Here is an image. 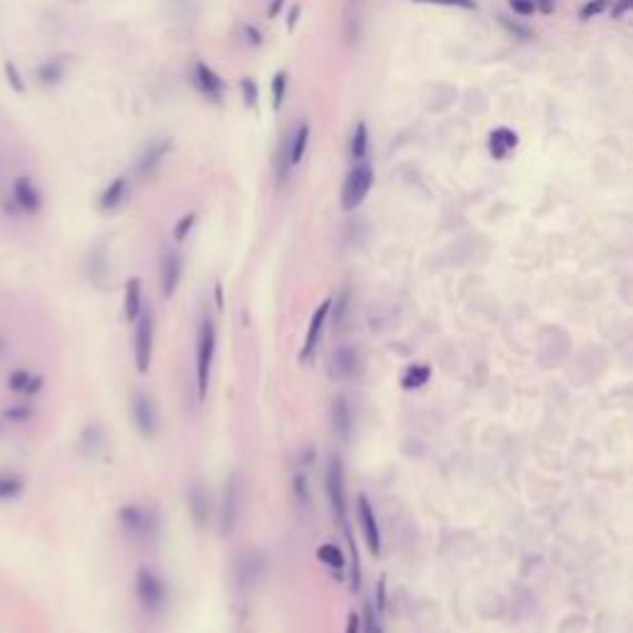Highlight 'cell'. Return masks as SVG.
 Segmentation results:
<instances>
[{"mask_svg": "<svg viewBox=\"0 0 633 633\" xmlns=\"http://www.w3.org/2000/svg\"><path fill=\"white\" fill-rule=\"evenodd\" d=\"M283 3L284 0H273V3H270V11H267V15H270V18H275V15L280 12V8H283Z\"/></svg>", "mask_w": 633, "mask_h": 633, "instance_id": "f6af8a7d", "label": "cell"}, {"mask_svg": "<svg viewBox=\"0 0 633 633\" xmlns=\"http://www.w3.org/2000/svg\"><path fill=\"white\" fill-rule=\"evenodd\" d=\"M166 152H169V139L152 144V146L139 156V161H136V174L142 176V178L144 176H152L153 171L159 169V164H161V159L166 156Z\"/></svg>", "mask_w": 633, "mask_h": 633, "instance_id": "44dd1931", "label": "cell"}, {"mask_svg": "<svg viewBox=\"0 0 633 633\" xmlns=\"http://www.w3.org/2000/svg\"><path fill=\"white\" fill-rule=\"evenodd\" d=\"M347 305H349V292L344 290V292H341V297H339V302H337V325L341 322V319H344V315H347V309H349Z\"/></svg>", "mask_w": 633, "mask_h": 633, "instance_id": "60d3db41", "label": "cell"}, {"mask_svg": "<svg viewBox=\"0 0 633 633\" xmlns=\"http://www.w3.org/2000/svg\"><path fill=\"white\" fill-rule=\"evenodd\" d=\"M332 428H334L339 440H349L351 438V408L344 396H337L332 401Z\"/></svg>", "mask_w": 633, "mask_h": 633, "instance_id": "e0dca14e", "label": "cell"}, {"mask_svg": "<svg viewBox=\"0 0 633 633\" xmlns=\"http://www.w3.org/2000/svg\"><path fill=\"white\" fill-rule=\"evenodd\" d=\"M366 152H369V129H366L364 121H359V124L354 127V131H351V161H354V164H357V161H364V159H366Z\"/></svg>", "mask_w": 633, "mask_h": 633, "instance_id": "484cf974", "label": "cell"}, {"mask_svg": "<svg viewBox=\"0 0 633 633\" xmlns=\"http://www.w3.org/2000/svg\"><path fill=\"white\" fill-rule=\"evenodd\" d=\"M119 524L127 535L136 539H146L156 532V520L149 510H144L139 505H124L119 510Z\"/></svg>", "mask_w": 633, "mask_h": 633, "instance_id": "52a82bcc", "label": "cell"}, {"mask_svg": "<svg viewBox=\"0 0 633 633\" xmlns=\"http://www.w3.org/2000/svg\"><path fill=\"white\" fill-rule=\"evenodd\" d=\"M28 482L15 470H0V503H15L21 500Z\"/></svg>", "mask_w": 633, "mask_h": 633, "instance_id": "d6986e66", "label": "cell"}, {"mask_svg": "<svg viewBox=\"0 0 633 633\" xmlns=\"http://www.w3.org/2000/svg\"><path fill=\"white\" fill-rule=\"evenodd\" d=\"M316 557L322 559V564H327V567L332 569V571H344V567H347V562H344V555H341V549H339L337 545L319 547Z\"/></svg>", "mask_w": 633, "mask_h": 633, "instance_id": "f546056e", "label": "cell"}, {"mask_svg": "<svg viewBox=\"0 0 633 633\" xmlns=\"http://www.w3.org/2000/svg\"><path fill=\"white\" fill-rule=\"evenodd\" d=\"M235 522H238V485H235V478H230L223 495V507H220V532L230 535L235 530Z\"/></svg>", "mask_w": 633, "mask_h": 633, "instance_id": "5bb4252c", "label": "cell"}, {"mask_svg": "<svg viewBox=\"0 0 633 633\" xmlns=\"http://www.w3.org/2000/svg\"><path fill=\"white\" fill-rule=\"evenodd\" d=\"M79 446H82V450L87 453L89 458H95L99 450L104 448V431L95 426V423H89V426L82 431V436H79Z\"/></svg>", "mask_w": 633, "mask_h": 633, "instance_id": "4316f807", "label": "cell"}, {"mask_svg": "<svg viewBox=\"0 0 633 633\" xmlns=\"http://www.w3.org/2000/svg\"><path fill=\"white\" fill-rule=\"evenodd\" d=\"M35 79L40 87H57L65 79V62L60 60H45L35 67Z\"/></svg>", "mask_w": 633, "mask_h": 633, "instance_id": "7402d4cb", "label": "cell"}, {"mask_svg": "<svg viewBox=\"0 0 633 633\" xmlns=\"http://www.w3.org/2000/svg\"><path fill=\"white\" fill-rule=\"evenodd\" d=\"M295 495H297V503L307 505V500H309V495H307L305 475H297V478H295Z\"/></svg>", "mask_w": 633, "mask_h": 633, "instance_id": "ab89813d", "label": "cell"}, {"mask_svg": "<svg viewBox=\"0 0 633 633\" xmlns=\"http://www.w3.org/2000/svg\"><path fill=\"white\" fill-rule=\"evenodd\" d=\"M193 82H196L198 92L206 99H210V102H220L223 95H226V85H223L220 75L218 72H213L206 62H198V65L193 67Z\"/></svg>", "mask_w": 633, "mask_h": 633, "instance_id": "8fae6325", "label": "cell"}, {"mask_svg": "<svg viewBox=\"0 0 633 633\" xmlns=\"http://www.w3.org/2000/svg\"><path fill=\"white\" fill-rule=\"evenodd\" d=\"M3 428H5V423H3V421H0V436H3Z\"/></svg>", "mask_w": 633, "mask_h": 633, "instance_id": "681fc988", "label": "cell"}, {"mask_svg": "<svg viewBox=\"0 0 633 633\" xmlns=\"http://www.w3.org/2000/svg\"><path fill=\"white\" fill-rule=\"evenodd\" d=\"M134 591H136V601H139L144 613H149V616H159L161 613L166 604V587L161 577H156L152 569L142 567L136 571Z\"/></svg>", "mask_w": 633, "mask_h": 633, "instance_id": "7a4b0ae2", "label": "cell"}, {"mask_svg": "<svg viewBox=\"0 0 633 633\" xmlns=\"http://www.w3.org/2000/svg\"><path fill=\"white\" fill-rule=\"evenodd\" d=\"M357 372H359V351L354 349L351 344H344V347L332 351V357H329V376L334 382H347L351 376H357Z\"/></svg>", "mask_w": 633, "mask_h": 633, "instance_id": "9c48e42d", "label": "cell"}, {"mask_svg": "<svg viewBox=\"0 0 633 633\" xmlns=\"http://www.w3.org/2000/svg\"><path fill=\"white\" fill-rule=\"evenodd\" d=\"M153 354V315L149 309H144L139 319H136V329H134V364L136 372L146 374L149 364H152Z\"/></svg>", "mask_w": 633, "mask_h": 633, "instance_id": "277c9868", "label": "cell"}, {"mask_svg": "<svg viewBox=\"0 0 633 633\" xmlns=\"http://www.w3.org/2000/svg\"><path fill=\"white\" fill-rule=\"evenodd\" d=\"M245 33L251 35V43H252V45H260V33H255V30H252L251 25L245 28Z\"/></svg>", "mask_w": 633, "mask_h": 633, "instance_id": "bcb514c9", "label": "cell"}, {"mask_svg": "<svg viewBox=\"0 0 633 633\" xmlns=\"http://www.w3.org/2000/svg\"><path fill=\"white\" fill-rule=\"evenodd\" d=\"M327 495L332 513L337 514L339 520H344V514H347V488H344V465L337 456H332V460H329Z\"/></svg>", "mask_w": 633, "mask_h": 633, "instance_id": "ba28073f", "label": "cell"}, {"mask_svg": "<svg viewBox=\"0 0 633 633\" xmlns=\"http://www.w3.org/2000/svg\"><path fill=\"white\" fill-rule=\"evenodd\" d=\"M415 3H436V5H450V8H465V11L478 8L475 0H415Z\"/></svg>", "mask_w": 633, "mask_h": 633, "instance_id": "d590c367", "label": "cell"}, {"mask_svg": "<svg viewBox=\"0 0 633 633\" xmlns=\"http://www.w3.org/2000/svg\"><path fill=\"white\" fill-rule=\"evenodd\" d=\"M309 121H302L300 127L295 129V134H292V139H287V156H290V166H297L300 161H302V156H305V149L307 144H309Z\"/></svg>", "mask_w": 633, "mask_h": 633, "instance_id": "cb8c5ba5", "label": "cell"}, {"mask_svg": "<svg viewBox=\"0 0 633 633\" xmlns=\"http://www.w3.org/2000/svg\"><path fill=\"white\" fill-rule=\"evenodd\" d=\"M514 146H517V134H514L513 129H507V127H503V129H495L490 136V152L495 159H505L507 153L513 152Z\"/></svg>", "mask_w": 633, "mask_h": 633, "instance_id": "d4e9b609", "label": "cell"}, {"mask_svg": "<svg viewBox=\"0 0 633 633\" xmlns=\"http://www.w3.org/2000/svg\"><path fill=\"white\" fill-rule=\"evenodd\" d=\"M361 631V619L357 613H349L347 619V633H359Z\"/></svg>", "mask_w": 633, "mask_h": 633, "instance_id": "b9f144b4", "label": "cell"}, {"mask_svg": "<svg viewBox=\"0 0 633 633\" xmlns=\"http://www.w3.org/2000/svg\"><path fill=\"white\" fill-rule=\"evenodd\" d=\"M510 8H513L517 15H524V18L535 15V11H537L535 0H510Z\"/></svg>", "mask_w": 633, "mask_h": 633, "instance_id": "8d00e7d4", "label": "cell"}, {"mask_svg": "<svg viewBox=\"0 0 633 633\" xmlns=\"http://www.w3.org/2000/svg\"><path fill=\"white\" fill-rule=\"evenodd\" d=\"M216 302H218V307H223V290H220V283L216 284Z\"/></svg>", "mask_w": 633, "mask_h": 633, "instance_id": "7dc6e473", "label": "cell"}, {"mask_svg": "<svg viewBox=\"0 0 633 633\" xmlns=\"http://www.w3.org/2000/svg\"><path fill=\"white\" fill-rule=\"evenodd\" d=\"M5 351H8V341H5V339L0 337V357H3Z\"/></svg>", "mask_w": 633, "mask_h": 633, "instance_id": "c3c4849f", "label": "cell"}, {"mask_svg": "<svg viewBox=\"0 0 633 633\" xmlns=\"http://www.w3.org/2000/svg\"><path fill=\"white\" fill-rule=\"evenodd\" d=\"M500 22H503V25L507 28V30H510V33L517 35V37H522V40H530V37H532V33H530L527 28H522V25H517V22H513L510 18H505V15L500 18Z\"/></svg>", "mask_w": 633, "mask_h": 633, "instance_id": "74e56055", "label": "cell"}, {"mask_svg": "<svg viewBox=\"0 0 633 633\" xmlns=\"http://www.w3.org/2000/svg\"><path fill=\"white\" fill-rule=\"evenodd\" d=\"M131 421H134V428L139 431V436L144 438L156 436L159 418H156V406H153L149 393L144 391L131 393Z\"/></svg>", "mask_w": 633, "mask_h": 633, "instance_id": "8992f818", "label": "cell"}, {"mask_svg": "<svg viewBox=\"0 0 633 633\" xmlns=\"http://www.w3.org/2000/svg\"><path fill=\"white\" fill-rule=\"evenodd\" d=\"M0 415H3V421L11 423V426H25V423L35 421V415H37V406H35L30 399H25V401H18V404L5 406Z\"/></svg>", "mask_w": 633, "mask_h": 633, "instance_id": "ffe728a7", "label": "cell"}, {"mask_svg": "<svg viewBox=\"0 0 633 633\" xmlns=\"http://www.w3.org/2000/svg\"><path fill=\"white\" fill-rule=\"evenodd\" d=\"M374 186V169L366 161H357L341 188V208L344 210H357L364 203V198L369 196Z\"/></svg>", "mask_w": 633, "mask_h": 633, "instance_id": "3957f363", "label": "cell"}, {"mask_svg": "<svg viewBox=\"0 0 633 633\" xmlns=\"http://www.w3.org/2000/svg\"><path fill=\"white\" fill-rule=\"evenodd\" d=\"M300 12H302V8H300V5H295V8L290 11V21H287V28H290V30L295 28V22H297V18H300Z\"/></svg>", "mask_w": 633, "mask_h": 633, "instance_id": "ee69618b", "label": "cell"}, {"mask_svg": "<svg viewBox=\"0 0 633 633\" xmlns=\"http://www.w3.org/2000/svg\"><path fill=\"white\" fill-rule=\"evenodd\" d=\"M364 631L366 633H383V629H382V623H379V619H376V613H374V609L372 606H366L364 609Z\"/></svg>", "mask_w": 633, "mask_h": 633, "instance_id": "836d02e7", "label": "cell"}, {"mask_svg": "<svg viewBox=\"0 0 633 633\" xmlns=\"http://www.w3.org/2000/svg\"><path fill=\"white\" fill-rule=\"evenodd\" d=\"M359 522L361 532H364V542L369 547L372 555H382V532H379V522L376 514L372 510V503L361 495L359 497Z\"/></svg>", "mask_w": 633, "mask_h": 633, "instance_id": "7c38bea8", "label": "cell"}, {"mask_svg": "<svg viewBox=\"0 0 633 633\" xmlns=\"http://www.w3.org/2000/svg\"><path fill=\"white\" fill-rule=\"evenodd\" d=\"M142 312V280L131 277L127 283V290H124V316H127V322H136Z\"/></svg>", "mask_w": 633, "mask_h": 633, "instance_id": "603a6c76", "label": "cell"}, {"mask_svg": "<svg viewBox=\"0 0 633 633\" xmlns=\"http://www.w3.org/2000/svg\"><path fill=\"white\" fill-rule=\"evenodd\" d=\"M11 201L15 203V208L21 210L22 216H37L45 206L43 191L37 188L30 176H18L12 181V191H11Z\"/></svg>", "mask_w": 633, "mask_h": 633, "instance_id": "5b68a950", "label": "cell"}, {"mask_svg": "<svg viewBox=\"0 0 633 633\" xmlns=\"http://www.w3.org/2000/svg\"><path fill=\"white\" fill-rule=\"evenodd\" d=\"M193 223H196V213H188V216H184V218L176 223L174 228V238L178 243L186 241V235L191 233V228H193Z\"/></svg>", "mask_w": 633, "mask_h": 633, "instance_id": "1f68e13d", "label": "cell"}, {"mask_svg": "<svg viewBox=\"0 0 633 633\" xmlns=\"http://www.w3.org/2000/svg\"><path fill=\"white\" fill-rule=\"evenodd\" d=\"M3 72H5V82H8V87H11L15 95H25V92H28V82H25V75L21 72L18 62L5 60V62H3Z\"/></svg>", "mask_w": 633, "mask_h": 633, "instance_id": "83f0119b", "label": "cell"}, {"mask_svg": "<svg viewBox=\"0 0 633 633\" xmlns=\"http://www.w3.org/2000/svg\"><path fill=\"white\" fill-rule=\"evenodd\" d=\"M631 5H633V0H616V3H613V8H612L613 21H621L623 15L631 11Z\"/></svg>", "mask_w": 633, "mask_h": 633, "instance_id": "f35d334b", "label": "cell"}, {"mask_svg": "<svg viewBox=\"0 0 633 633\" xmlns=\"http://www.w3.org/2000/svg\"><path fill=\"white\" fill-rule=\"evenodd\" d=\"M188 510H191V520L198 530H206L208 520H210V497L203 485H193L188 492Z\"/></svg>", "mask_w": 633, "mask_h": 633, "instance_id": "9a60e30c", "label": "cell"}, {"mask_svg": "<svg viewBox=\"0 0 633 633\" xmlns=\"http://www.w3.org/2000/svg\"><path fill=\"white\" fill-rule=\"evenodd\" d=\"M127 191H129V184H127V178L124 176H119V178H114L110 186L102 191V196H99V210L102 213H114L117 208L124 203V198H127Z\"/></svg>", "mask_w": 633, "mask_h": 633, "instance_id": "ac0fdd59", "label": "cell"}, {"mask_svg": "<svg viewBox=\"0 0 633 633\" xmlns=\"http://www.w3.org/2000/svg\"><path fill=\"white\" fill-rule=\"evenodd\" d=\"M216 325L213 319L206 316L198 327V341H196V382L201 399H206L208 383H210V369H213V359H216Z\"/></svg>", "mask_w": 633, "mask_h": 633, "instance_id": "6da1fadb", "label": "cell"}, {"mask_svg": "<svg viewBox=\"0 0 633 633\" xmlns=\"http://www.w3.org/2000/svg\"><path fill=\"white\" fill-rule=\"evenodd\" d=\"M178 283H181V255L176 251H166L164 258H161V290H164V297H174Z\"/></svg>", "mask_w": 633, "mask_h": 633, "instance_id": "2e32d148", "label": "cell"}, {"mask_svg": "<svg viewBox=\"0 0 633 633\" xmlns=\"http://www.w3.org/2000/svg\"><path fill=\"white\" fill-rule=\"evenodd\" d=\"M535 5H537V11H542V12L555 11V0H535Z\"/></svg>", "mask_w": 633, "mask_h": 633, "instance_id": "7bdbcfd3", "label": "cell"}, {"mask_svg": "<svg viewBox=\"0 0 633 633\" xmlns=\"http://www.w3.org/2000/svg\"><path fill=\"white\" fill-rule=\"evenodd\" d=\"M241 89L243 97H245V104H248V107H255V102H258V85L252 82L251 77H245L241 82Z\"/></svg>", "mask_w": 633, "mask_h": 633, "instance_id": "e575fe53", "label": "cell"}, {"mask_svg": "<svg viewBox=\"0 0 633 633\" xmlns=\"http://www.w3.org/2000/svg\"><path fill=\"white\" fill-rule=\"evenodd\" d=\"M8 391H12L21 399H35L37 393L45 389V376L43 374L33 372V369H12L8 374Z\"/></svg>", "mask_w": 633, "mask_h": 633, "instance_id": "30bf717a", "label": "cell"}, {"mask_svg": "<svg viewBox=\"0 0 633 633\" xmlns=\"http://www.w3.org/2000/svg\"><path fill=\"white\" fill-rule=\"evenodd\" d=\"M329 312H332V300H325V302L315 309V315L309 319V327H307L305 347H302V361H309V357L315 354L316 344H319V339H322V332H325V322H327Z\"/></svg>", "mask_w": 633, "mask_h": 633, "instance_id": "4fadbf2b", "label": "cell"}, {"mask_svg": "<svg viewBox=\"0 0 633 633\" xmlns=\"http://www.w3.org/2000/svg\"><path fill=\"white\" fill-rule=\"evenodd\" d=\"M428 379H431V369H428L426 364H415V366H411L408 372L404 374V379H401V383H404V389H408V391H414V389H421V386H426Z\"/></svg>", "mask_w": 633, "mask_h": 633, "instance_id": "f1b7e54d", "label": "cell"}, {"mask_svg": "<svg viewBox=\"0 0 633 633\" xmlns=\"http://www.w3.org/2000/svg\"><path fill=\"white\" fill-rule=\"evenodd\" d=\"M606 5H609V0H589V3L581 8L579 18H581V21H589V18H594V15H599V12L606 11Z\"/></svg>", "mask_w": 633, "mask_h": 633, "instance_id": "d6a6232c", "label": "cell"}, {"mask_svg": "<svg viewBox=\"0 0 633 633\" xmlns=\"http://www.w3.org/2000/svg\"><path fill=\"white\" fill-rule=\"evenodd\" d=\"M284 92H287V72H284V70H280V72L273 77V107L275 110H280V107H283Z\"/></svg>", "mask_w": 633, "mask_h": 633, "instance_id": "4dcf8cb0", "label": "cell"}]
</instances>
